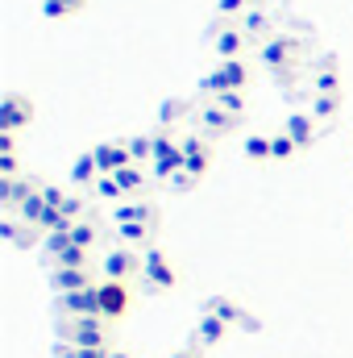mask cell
Here are the masks:
<instances>
[{
    "label": "cell",
    "mask_w": 353,
    "mask_h": 358,
    "mask_svg": "<svg viewBox=\"0 0 353 358\" xmlns=\"http://www.w3.org/2000/svg\"><path fill=\"white\" fill-rule=\"evenodd\" d=\"M333 108H337V96H320V100H316V113H324V117H329Z\"/></svg>",
    "instance_id": "5"
},
{
    "label": "cell",
    "mask_w": 353,
    "mask_h": 358,
    "mask_svg": "<svg viewBox=\"0 0 353 358\" xmlns=\"http://www.w3.org/2000/svg\"><path fill=\"white\" fill-rule=\"evenodd\" d=\"M25 121V108H21V100H8V113H4V125L13 129V125H21Z\"/></svg>",
    "instance_id": "3"
},
{
    "label": "cell",
    "mask_w": 353,
    "mask_h": 358,
    "mask_svg": "<svg viewBox=\"0 0 353 358\" xmlns=\"http://www.w3.org/2000/svg\"><path fill=\"white\" fill-rule=\"evenodd\" d=\"M291 138H295L299 146H303V142H312V125H308L303 117H295V121H291Z\"/></svg>",
    "instance_id": "2"
},
{
    "label": "cell",
    "mask_w": 353,
    "mask_h": 358,
    "mask_svg": "<svg viewBox=\"0 0 353 358\" xmlns=\"http://www.w3.org/2000/svg\"><path fill=\"white\" fill-rule=\"evenodd\" d=\"M241 4H246V0H220V8H225V13H237Z\"/></svg>",
    "instance_id": "8"
},
{
    "label": "cell",
    "mask_w": 353,
    "mask_h": 358,
    "mask_svg": "<svg viewBox=\"0 0 353 358\" xmlns=\"http://www.w3.org/2000/svg\"><path fill=\"white\" fill-rule=\"evenodd\" d=\"M274 155H278V159H287V155H291V142H287V138H278V142H274Z\"/></svg>",
    "instance_id": "6"
},
{
    "label": "cell",
    "mask_w": 353,
    "mask_h": 358,
    "mask_svg": "<svg viewBox=\"0 0 353 358\" xmlns=\"http://www.w3.org/2000/svg\"><path fill=\"white\" fill-rule=\"evenodd\" d=\"M241 84H246V67H241V63H225V67H220V76H216V80H212V88H241Z\"/></svg>",
    "instance_id": "1"
},
{
    "label": "cell",
    "mask_w": 353,
    "mask_h": 358,
    "mask_svg": "<svg viewBox=\"0 0 353 358\" xmlns=\"http://www.w3.org/2000/svg\"><path fill=\"white\" fill-rule=\"evenodd\" d=\"M237 42H241L237 34H225V38H220V55H233V50H237Z\"/></svg>",
    "instance_id": "4"
},
{
    "label": "cell",
    "mask_w": 353,
    "mask_h": 358,
    "mask_svg": "<svg viewBox=\"0 0 353 358\" xmlns=\"http://www.w3.org/2000/svg\"><path fill=\"white\" fill-rule=\"evenodd\" d=\"M250 155H254V159H262V155H266V142H262V138H254V142H250Z\"/></svg>",
    "instance_id": "7"
}]
</instances>
